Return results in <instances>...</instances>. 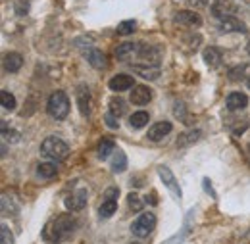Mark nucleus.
I'll list each match as a JSON object with an SVG mask.
<instances>
[{"label": "nucleus", "mask_w": 250, "mask_h": 244, "mask_svg": "<svg viewBox=\"0 0 250 244\" xmlns=\"http://www.w3.org/2000/svg\"><path fill=\"white\" fill-rule=\"evenodd\" d=\"M75 229V217L71 215H58L54 221H50L44 229V239L50 243H62L67 237H71Z\"/></svg>", "instance_id": "f257e3e1"}, {"label": "nucleus", "mask_w": 250, "mask_h": 244, "mask_svg": "<svg viewBox=\"0 0 250 244\" xmlns=\"http://www.w3.org/2000/svg\"><path fill=\"white\" fill-rule=\"evenodd\" d=\"M67 152H69V146L63 142L62 139H58V137H48L41 144V154L44 158H50V160H56V162L65 160Z\"/></svg>", "instance_id": "f03ea898"}, {"label": "nucleus", "mask_w": 250, "mask_h": 244, "mask_svg": "<svg viewBox=\"0 0 250 244\" xmlns=\"http://www.w3.org/2000/svg\"><path fill=\"white\" fill-rule=\"evenodd\" d=\"M46 110L54 120H65L67 114H69V98H67V94L63 91L52 92V96L48 98Z\"/></svg>", "instance_id": "7ed1b4c3"}, {"label": "nucleus", "mask_w": 250, "mask_h": 244, "mask_svg": "<svg viewBox=\"0 0 250 244\" xmlns=\"http://www.w3.org/2000/svg\"><path fill=\"white\" fill-rule=\"evenodd\" d=\"M156 227V215L154 214H141L131 225V233L139 239L148 237Z\"/></svg>", "instance_id": "20e7f679"}, {"label": "nucleus", "mask_w": 250, "mask_h": 244, "mask_svg": "<svg viewBox=\"0 0 250 244\" xmlns=\"http://www.w3.org/2000/svg\"><path fill=\"white\" fill-rule=\"evenodd\" d=\"M158 175H160V179L164 181V186H167V188H169V192H171L173 196L181 198V188H179V183H177V179L173 177V173H171V169H169V167L160 165V167H158Z\"/></svg>", "instance_id": "39448f33"}, {"label": "nucleus", "mask_w": 250, "mask_h": 244, "mask_svg": "<svg viewBox=\"0 0 250 244\" xmlns=\"http://www.w3.org/2000/svg\"><path fill=\"white\" fill-rule=\"evenodd\" d=\"M85 206H87V190L85 188H79L71 196L65 198V208L69 212H81Z\"/></svg>", "instance_id": "423d86ee"}, {"label": "nucleus", "mask_w": 250, "mask_h": 244, "mask_svg": "<svg viewBox=\"0 0 250 244\" xmlns=\"http://www.w3.org/2000/svg\"><path fill=\"white\" fill-rule=\"evenodd\" d=\"M210 10L218 20H225V18H229L237 12V4H233L231 0H216Z\"/></svg>", "instance_id": "0eeeda50"}, {"label": "nucleus", "mask_w": 250, "mask_h": 244, "mask_svg": "<svg viewBox=\"0 0 250 244\" xmlns=\"http://www.w3.org/2000/svg\"><path fill=\"white\" fill-rule=\"evenodd\" d=\"M171 133V123L169 122H158L154 125H150V129H148V133H146V139L148 141H162L166 135H169Z\"/></svg>", "instance_id": "6e6552de"}, {"label": "nucleus", "mask_w": 250, "mask_h": 244, "mask_svg": "<svg viewBox=\"0 0 250 244\" xmlns=\"http://www.w3.org/2000/svg\"><path fill=\"white\" fill-rule=\"evenodd\" d=\"M108 87L116 92L129 91V89H133V77L127 75V73H118V75H114V77L110 79Z\"/></svg>", "instance_id": "1a4fd4ad"}, {"label": "nucleus", "mask_w": 250, "mask_h": 244, "mask_svg": "<svg viewBox=\"0 0 250 244\" xmlns=\"http://www.w3.org/2000/svg\"><path fill=\"white\" fill-rule=\"evenodd\" d=\"M152 100V91L146 87V85H137L133 87L131 91V102L137 104V106H145Z\"/></svg>", "instance_id": "9d476101"}, {"label": "nucleus", "mask_w": 250, "mask_h": 244, "mask_svg": "<svg viewBox=\"0 0 250 244\" xmlns=\"http://www.w3.org/2000/svg\"><path fill=\"white\" fill-rule=\"evenodd\" d=\"M77 104L81 110V116H89L91 114V92L87 85H79L77 87Z\"/></svg>", "instance_id": "9b49d317"}, {"label": "nucleus", "mask_w": 250, "mask_h": 244, "mask_svg": "<svg viewBox=\"0 0 250 244\" xmlns=\"http://www.w3.org/2000/svg\"><path fill=\"white\" fill-rule=\"evenodd\" d=\"M133 65V63H131ZM133 71L137 73V75H141L143 79H148V81H156L158 77H160V67L158 65H152V63H137V65H133Z\"/></svg>", "instance_id": "f8f14e48"}, {"label": "nucleus", "mask_w": 250, "mask_h": 244, "mask_svg": "<svg viewBox=\"0 0 250 244\" xmlns=\"http://www.w3.org/2000/svg\"><path fill=\"white\" fill-rule=\"evenodd\" d=\"M225 106H227V110H233V112L235 110H245L249 106V96L245 92H231L225 100Z\"/></svg>", "instance_id": "ddd939ff"}, {"label": "nucleus", "mask_w": 250, "mask_h": 244, "mask_svg": "<svg viewBox=\"0 0 250 244\" xmlns=\"http://www.w3.org/2000/svg\"><path fill=\"white\" fill-rule=\"evenodd\" d=\"M175 21L181 23V25H188V27H198L202 25V18L192 12V10H181L177 16H175Z\"/></svg>", "instance_id": "4468645a"}, {"label": "nucleus", "mask_w": 250, "mask_h": 244, "mask_svg": "<svg viewBox=\"0 0 250 244\" xmlns=\"http://www.w3.org/2000/svg\"><path fill=\"white\" fill-rule=\"evenodd\" d=\"M219 31H225V33L241 31V33H247V25H245L241 20L229 16V18H225V20H219Z\"/></svg>", "instance_id": "2eb2a0df"}, {"label": "nucleus", "mask_w": 250, "mask_h": 244, "mask_svg": "<svg viewBox=\"0 0 250 244\" xmlns=\"http://www.w3.org/2000/svg\"><path fill=\"white\" fill-rule=\"evenodd\" d=\"M137 54L141 60L152 63V65H158V61H160V52L152 46H146V44H141V48H137Z\"/></svg>", "instance_id": "dca6fc26"}, {"label": "nucleus", "mask_w": 250, "mask_h": 244, "mask_svg": "<svg viewBox=\"0 0 250 244\" xmlns=\"http://www.w3.org/2000/svg\"><path fill=\"white\" fill-rule=\"evenodd\" d=\"M21 65H23L21 54H18V52H10V54L4 56V69H6V71L16 73V71L21 69Z\"/></svg>", "instance_id": "f3484780"}, {"label": "nucleus", "mask_w": 250, "mask_h": 244, "mask_svg": "<svg viewBox=\"0 0 250 244\" xmlns=\"http://www.w3.org/2000/svg\"><path fill=\"white\" fill-rule=\"evenodd\" d=\"M85 58H87V61L93 65L94 69H102V67H106V56H104L98 48H89V50L85 52Z\"/></svg>", "instance_id": "a211bd4d"}, {"label": "nucleus", "mask_w": 250, "mask_h": 244, "mask_svg": "<svg viewBox=\"0 0 250 244\" xmlns=\"http://www.w3.org/2000/svg\"><path fill=\"white\" fill-rule=\"evenodd\" d=\"M229 79H231V81L250 79V63H239L237 67L229 69Z\"/></svg>", "instance_id": "6ab92c4d"}, {"label": "nucleus", "mask_w": 250, "mask_h": 244, "mask_svg": "<svg viewBox=\"0 0 250 244\" xmlns=\"http://www.w3.org/2000/svg\"><path fill=\"white\" fill-rule=\"evenodd\" d=\"M135 52H137V44H133V42H124L116 48L118 60H129V58H133Z\"/></svg>", "instance_id": "aec40b11"}, {"label": "nucleus", "mask_w": 250, "mask_h": 244, "mask_svg": "<svg viewBox=\"0 0 250 244\" xmlns=\"http://www.w3.org/2000/svg\"><path fill=\"white\" fill-rule=\"evenodd\" d=\"M112 152H114V139H110V137L100 139V142H98V158L106 160Z\"/></svg>", "instance_id": "412c9836"}, {"label": "nucleus", "mask_w": 250, "mask_h": 244, "mask_svg": "<svg viewBox=\"0 0 250 244\" xmlns=\"http://www.w3.org/2000/svg\"><path fill=\"white\" fill-rule=\"evenodd\" d=\"M204 61H206L210 67H218L219 63H221V54H219L218 48H214V46L206 48V50H204Z\"/></svg>", "instance_id": "4be33fe9"}, {"label": "nucleus", "mask_w": 250, "mask_h": 244, "mask_svg": "<svg viewBox=\"0 0 250 244\" xmlns=\"http://www.w3.org/2000/svg\"><path fill=\"white\" fill-rule=\"evenodd\" d=\"M112 171L114 173H124L125 167H127V158H125V154L122 152V150H118L116 152V156L112 158Z\"/></svg>", "instance_id": "5701e85b"}, {"label": "nucleus", "mask_w": 250, "mask_h": 244, "mask_svg": "<svg viewBox=\"0 0 250 244\" xmlns=\"http://www.w3.org/2000/svg\"><path fill=\"white\" fill-rule=\"evenodd\" d=\"M148 120H150V116H148L146 112H135V114L129 118V123H131V127H135V129H143L145 125H148Z\"/></svg>", "instance_id": "b1692460"}, {"label": "nucleus", "mask_w": 250, "mask_h": 244, "mask_svg": "<svg viewBox=\"0 0 250 244\" xmlns=\"http://www.w3.org/2000/svg\"><path fill=\"white\" fill-rule=\"evenodd\" d=\"M200 131L196 129V131H188V133H183L179 139H177V146H188V144H192V142H196L198 139H200Z\"/></svg>", "instance_id": "393cba45"}, {"label": "nucleus", "mask_w": 250, "mask_h": 244, "mask_svg": "<svg viewBox=\"0 0 250 244\" xmlns=\"http://www.w3.org/2000/svg\"><path fill=\"white\" fill-rule=\"evenodd\" d=\"M37 173H39V177L52 179V177H56V175H58V169H56V165H54V163H41V165L37 167Z\"/></svg>", "instance_id": "a878e982"}, {"label": "nucleus", "mask_w": 250, "mask_h": 244, "mask_svg": "<svg viewBox=\"0 0 250 244\" xmlns=\"http://www.w3.org/2000/svg\"><path fill=\"white\" fill-rule=\"evenodd\" d=\"M108 108H110V114H114V116H124L125 114V102L124 98H120V96H114L112 100H110V104H108Z\"/></svg>", "instance_id": "bb28decb"}, {"label": "nucleus", "mask_w": 250, "mask_h": 244, "mask_svg": "<svg viewBox=\"0 0 250 244\" xmlns=\"http://www.w3.org/2000/svg\"><path fill=\"white\" fill-rule=\"evenodd\" d=\"M118 210V200H104L102 202V206H100V210H98V214L100 217H110V215H114V212Z\"/></svg>", "instance_id": "cd10ccee"}, {"label": "nucleus", "mask_w": 250, "mask_h": 244, "mask_svg": "<svg viewBox=\"0 0 250 244\" xmlns=\"http://www.w3.org/2000/svg\"><path fill=\"white\" fill-rule=\"evenodd\" d=\"M0 104H2L4 110H14V108H16V98H14V94L8 91H2L0 92Z\"/></svg>", "instance_id": "c85d7f7f"}, {"label": "nucleus", "mask_w": 250, "mask_h": 244, "mask_svg": "<svg viewBox=\"0 0 250 244\" xmlns=\"http://www.w3.org/2000/svg\"><path fill=\"white\" fill-rule=\"evenodd\" d=\"M135 27H137V23L133 21V20H127V21H122L120 25H118V35H131L133 31H135Z\"/></svg>", "instance_id": "c756f323"}, {"label": "nucleus", "mask_w": 250, "mask_h": 244, "mask_svg": "<svg viewBox=\"0 0 250 244\" xmlns=\"http://www.w3.org/2000/svg\"><path fill=\"white\" fill-rule=\"evenodd\" d=\"M127 202H129V208H131L133 212H141V210H143V206H145V202H143L137 194H133V192L127 196Z\"/></svg>", "instance_id": "7c9ffc66"}, {"label": "nucleus", "mask_w": 250, "mask_h": 244, "mask_svg": "<svg viewBox=\"0 0 250 244\" xmlns=\"http://www.w3.org/2000/svg\"><path fill=\"white\" fill-rule=\"evenodd\" d=\"M2 244H14V239H12V231L2 225Z\"/></svg>", "instance_id": "2f4dec72"}, {"label": "nucleus", "mask_w": 250, "mask_h": 244, "mask_svg": "<svg viewBox=\"0 0 250 244\" xmlns=\"http://www.w3.org/2000/svg\"><path fill=\"white\" fill-rule=\"evenodd\" d=\"M118 196H120V188L118 186H112V188H108L104 192V198L106 200H118Z\"/></svg>", "instance_id": "473e14b6"}, {"label": "nucleus", "mask_w": 250, "mask_h": 244, "mask_svg": "<svg viewBox=\"0 0 250 244\" xmlns=\"http://www.w3.org/2000/svg\"><path fill=\"white\" fill-rule=\"evenodd\" d=\"M104 120H106V123H108V127H112V129H118V127H120L118 116H114V114H108Z\"/></svg>", "instance_id": "72a5a7b5"}, {"label": "nucleus", "mask_w": 250, "mask_h": 244, "mask_svg": "<svg viewBox=\"0 0 250 244\" xmlns=\"http://www.w3.org/2000/svg\"><path fill=\"white\" fill-rule=\"evenodd\" d=\"M190 4L196 6V8H204V6L208 4V0H190Z\"/></svg>", "instance_id": "f704fd0d"}, {"label": "nucleus", "mask_w": 250, "mask_h": 244, "mask_svg": "<svg viewBox=\"0 0 250 244\" xmlns=\"http://www.w3.org/2000/svg\"><path fill=\"white\" fill-rule=\"evenodd\" d=\"M247 52L250 54V41H249V44H247Z\"/></svg>", "instance_id": "c9c22d12"}, {"label": "nucleus", "mask_w": 250, "mask_h": 244, "mask_svg": "<svg viewBox=\"0 0 250 244\" xmlns=\"http://www.w3.org/2000/svg\"><path fill=\"white\" fill-rule=\"evenodd\" d=\"M247 85H249V89H250V79H249V81H247Z\"/></svg>", "instance_id": "e433bc0d"}, {"label": "nucleus", "mask_w": 250, "mask_h": 244, "mask_svg": "<svg viewBox=\"0 0 250 244\" xmlns=\"http://www.w3.org/2000/svg\"><path fill=\"white\" fill-rule=\"evenodd\" d=\"M249 156H250V146H249Z\"/></svg>", "instance_id": "4c0bfd02"}, {"label": "nucleus", "mask_w": 250, "mask_h": 244, "mask_svg": "<svg viewBox=\"0 0 250 244\" xmlns=\"http://www.w3.org/2000/svg\"><path fill=\"white\" fill-rule=\"evenodd\" d=\"M249 237H250V231H249Z\"/></svg>", "instance_id": "58836bf2"}]
</instances>
